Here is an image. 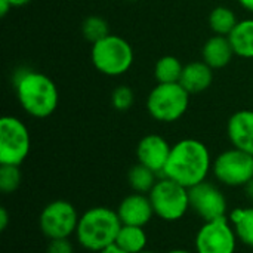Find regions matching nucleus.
Segmentation results:
<instances>
[{"instance_id":"nucleus-1","label":"nucleus","mask_w":253,"mask_h":253,"mask_svg":"<svg viewBox=\"0 0 253 253\" xmlns=\"http://www.w3.org/2000/svg\"><path fill=\"white\" fill-rule=\"evenodd\" d=\"M212 165L213 160L206 144L194 138H185L172 145L170 156L162 176H166L190 190L208 179L212 172Z\"/></svg>"},{"instance_id":"nucleus-2","label":"nucleus","mask_w":253,"mask_h":253,"mask_svg":"<svg viewBox=\"0 0 253 253\" xmlns=\"http://www.w3.org/2000/svg\"><path fill=\"white\" fill-rule=\"evenodd\" d=\"M13 82L18 102L28 116L46 119L55 113L59 104V92L49 76L22 68L15 74Z\"/></svg>"},{"instance_id":"nucleus-3","label":"nucleus","mask_w":253,"mask_h":253,"mask_svg":"<svg viewBox=\"0 0 253 253\" xmlns=\"http://www.w3.org/2000/svg\"><path fill=\"white\" fill-rule=\"evenodd\" d=\"M122 225L116 209L95 206L80 215L74 237L87 252L99 253L111 245H116Z\"/></svg>"},{"instance_id":"nucleus-4","label":"nucleus","mask_w":253,"mask_h":253,"mask_svg":"<svg viewBox=\"0 0 253 253\" xmlns=\"http://www.w3.org/2000/svg\"><path fill=\"white\" fill-rule=\"evenodd\" d=\"M90 59L93 67L104 76L119 77L126 74L133 65V47L130 43L116 34H108L92 44Z\"/></svg>"},{"instance_id":"nucleus-5","label":"nucleus","mask_w":253,"mask_h":253,"mask_svg":"<svg viewBox=\"0 0 253 253\" xmlns=\"http://www.w3.org/2000/svg\"><path fill=\"white\" fill-rule=\"evenodd\" d=\"M154 215L165 222L181 221L190 208V190L166 176H160L148 194Z\"/></svg>"},{"instance_id":"nucleus-6","label":"nucleus","mask_w":253,"mask_h":253,"mask_svg":"<svg viewBox=\"0 0 253 253\" xmlns=\"http://www.w3.org/2000/svg\"><path fill=\"white\" fill-rule=\"evenodd\" d=\"M190 107V93L181 83H157L147 98L148 114L160 123L178 122Z\"/></svg>"},{"instance_id":"nucleus-7","label":"nucleus","mask_w":253,"mask_h":253,"mask_svg":"<svg viewBox=\"0 0 253 253\" xmlns=\"http://www.w3.org/2000/svg\"><path fill=\"white\" fill-rule=\"evenodd\" d=\"M212 173L224 187L243 188L253 179V156L234 147L225 150L215 157Z\"/></svg>"},{"instance_id":"nucleus-8","label":"nucleus","mask_w":253,"mask_h":253,"mask_svg":"<svg viewBox=\"0 0 253 253\" xmlns=\"http://www.w3.org/2000/svg\"><path fill=\"white\" fill-rule=\"evenodd\" d=\"M31 138L27 125L15 117L0 119V165L21 166L30 154Z\"/></svg>"},{"instance_id":"nucleus-9","label":"nucleus","mask_w":253,"mask_h":253,"mask_svg":"<svg viewBox=\"0 0 253 253\" xmlns=\"http://www.w3.org/2000/svg\"><path fill=\"white\" fill-rule=\"evenodd\" d=\"M80 215L76 206L67 200L47 203L39 216V227L47 240L70 239L76 234Z\"/></svg>"},{"instance_id":"nucleus-10","label":"nucleus","mask_w":253,"mask_h":253,"mask_svg":"<svg viewBox=\"0 0 253 253\" xmlns=\"http://www.w3.org/2000/svg\"><path fill=\"white\" fill-rule=\"evenodd\" d=\"M239 239L228 216L206 221L194 237L196 253H236Z\"/></svg>"},{"instance_id":"nucleus-11","label":"nucleus","mask_w":253,"mask_h":253,"mask_svg":"<svg viewBox=\"0 0 253 253\" xmlns=\"http://www.w3.org/2000/svg\"><path fill=\"white\" fill-rule=\"evenodd\" d=\"M190 208L203 222L228 216V200L224 191L208 179L190 188Z\"/></svg>"},{"instance_id":"nucleus-12","label":"nucleus","mask_w":253,"mask_h":253,"mask_svg":"<svg viewBox=\"0 0 253 253\" xmlns=\"http://www.w3.org/2000/svg\"><path fill=\"white\" fill-rule=\"evenodd\" d=\"M170 150L172 145L166 138L157 133H150L139 139L136 145V160L162 176L170 156Z\"/></svg>"},{"instance_id":"nucleus-13","label":"nucleus","mask_w":253,"mask_h":253,"mask_svg":"<svg viewBox=\"0 0 253 253\" xmlns=\"http://www.w3.org/2000/svg\"><path fill=\"white\" fill-rule=\"evenodd\" d=\"M117 215L123 225L145 227L156 216L148 194L130 193L117 206Z\"/></svg>"},{"instance_id":"nucleus-14","label":"nucleus","mask_w":253,"mask_h":253,"mask_svg":"<svg viewBox=\"0 0 253 253\" xmlns=\"http://www.w3.org/2000/svg\"><path fill=\"white\" fill-rule=\"evenodd\" d=\"M227 135L234 148L253 156V111H236L227 123Z\"/></svg>"},{"instance_id":"nucleus-15","label":"nucleus","mask_w":253,"mask_h":253,"mask_svg":"<svg viewBox=\"0 0 253 253\" xmlns=\"http://www.w3.org/2000/svg\"><path fill=\"white\" fill-rule=\"evenodd\" d=\"M179 83L190 95L202 93L213 83V68H211L205 61L190 62L184 65Z\"/></svg>"},{"instance_id":"nucleus-16","label":"nucleus","mask_w":253,"mask_h":253,"mask_svg":"<svg viewBox=\"0 0 253 253\" xmlns=\"http://www.w3.org/2000/svg\"><path fill=\"white\" fill-rule=\"evenodd\" d=\"M234 50L231 46V42L227 36H212L206 40V43L202 47V58L203 61L213 70H219L227 67L233 56Z\"/></svg>"},{"instance_id":"nucleus-17","label":"nucleus","mask_w":253,"mask_h":253,"mask_svg":"<svg viewBox=\"0 0 253 253\" xmlns=\"http://www.w3.org/2000/svg\"><path fill=\"white\" fill-rule=\"evenodd\" d=\"M233 50L237 56L245 59L253 58V18H246L237 22L228 36Z\"/></svg>"},{"instance_id":"nucleus-18","label":"nucleus","mask_w":253,"mask_h":253,"mask_svg":"<svg viewBox=\"0 0 253 253\" xmlns=\"http://www.w3.org/2000/svg\"><path fill=\"white\" fill-rule=\"evenodd\" d=\"M239 242L253 249V206L236 208L228 213Z\"/></svg>"},{"instance_id":"nucleus-19","label":"nucleus","mask_w":253,"mask_h":253,"mask_svg":"<svg viewBox=\"0 0 253 253\" xmlns=\"http://www.w3.org/2000/svg\"><path fill=\"white\" fill-rule=\"evenodd\" d=\"M116 245L127 253L144 252L148 246V236L145 227L135 225H122Z\"/></svg>"},{"instance_id":"nucleus-20","label":"nucleus","mask_w":253,"mask_h":253,"mask_svg":"<svg viewBox=\"0 0 253 253\" xmlns=\"http://www.w3.org/2000/svg\"><path fill=\"white\" fill-rule=\"evenodd\" d=\"M159 176L160 175H157L154 170L148 169L141 163H136L127 172V182L133 193L150 194V191L159 181Z\"/></svg>"},{"instance_id":"nucleus-21","label":"nucleus","mask_w":253,"mask_h":253,"mask_svg":"<svg viewBox=\"0 0 253 253\" xmlns=\"http://www.w3.org/2000/svg\"><path fill=\"white\" fill-rule=\"evenodd\" d=\"M184 65L173 55H165L154 65V77L157 83H179Z\"/></svg>"},{"instance_id":"nucleus-22","label":"nucleus","mask_w":253,"mask_h":253,"mask_svg":"<svg viewBox=\"0 0 253 253\" xmlns=\"http://www.w3.org/2000/svg\"><path fill=\"white\" fill-rule=\"evenodd\" d=\"M239 19L233 9L227 6H218L209 13V27L213 34L218 36H230L234 27L237 25Z\"/></svg>"},{"instance_id":"nucleus-23","label":"nucleus","mask_w":253,"mask_h":253,"mask_svg":"<svg viewBox=\"0 0 253 253\" xmlns=\"http://www.w3.org/2000/svg\"><path fill=\"white\" fill-rule=\"evenodd\" d=\"M82 33H83V37L90 42L92 44L102 40L104 37H107L110 33V27H108V22L101 18V16H96V15H90L87 16L83 24H82Z\"/></svg>"},{"instance_id":"nucleus-24","label":"nucleus","mask_w":253,"mask_h":253,"mask_svg":"<svg viewBox=\"0 0 253 253\" xmlns=\"http://www.w3.org/2000/svg\"><path fill=\"white\" fill-rule=\"evenodd\" d=\"M22 182V173L19 166L0 165V191L10 194L19 188Z\"/></svg>"},{"instance_id":"nucleus-25","label":"nucleus","mask_w":253,"mask_h":253,"mask_svg":"<svg viewBox=\"0 0 253 253\" xmlns=\"http://www.w3.org/2000/svg\"><path fill=\"white\" fill-rule=\"evenodd\" d=\"M135 101L133 90L129 86H117L111 93V104L117 111H127Z\"/></svg>"},{"instance_id":"nucleus-26","label":"nucleus","mask_w":253,"mask_h":253,"mask_svg":"<svg viewBox=\"0 0 253 253\" xmlns=\"http://www.w3.org/2000/svg\"><path fill=\"white\" fill-rule=\"evenodd\" d=\"M46 253H74V245L70 239L49 240Z\"/></svg>"},{"instance_id":"nucleus-27","label":"nucleus","mask_w":253,"mask_h":253,"mask_svg":"<svg viewBox=\"0 0 253 253\" xmlns=\"http://www.w3.org/2000/svg\"><path fill=\"white\" fill-rule=\"evenodd\" d=\"M7 224H9V213L6 208H1L0 209V230L4 231L7 228Z\"/></svg>"},{"instance_id":"nucleus-28","label":"nucleus","mask_w":253,"mask_h":253,"mask_svg":"<svg viewBox=\"0 0 253 253\" xmlns=\"http://www.w3.org/2000/svg\"><path fill=\"white\" fill-rule=\"evenodd\" d=\"M243 190H245V194H246L248 200L253 203V179L252 181H249V182L243 187Z\"/></svg>"},{"instance_id":"nucleus-29","label":"nucleus","mask_w":253,"mask_h":253,"mask_svg":"<svg viewBox=\"0 0 253 253\" xmlns=\"http://www.w3.org/2000/svg\"><path fill=\"white\" fill-rule=\"evenodd\" d=\"M10 7H12V4H10L9 0H0V15L1 16H4L9 12Z\"/></svg>"},{"instance_id":"nucleus-30","label":"nucleus","mask_w":253,"mask_h":253,"mask_svg":"<svg viewBox=\"0 0 253 253\" xmlns=\"http://www.w3.org/2000/svg\"><path fill=\"white\" fill-rule=\"evenodd\" d=\"M99 253H127V252H125L123 249H120L117 245H111L110 248H107V249L101 251Z\"/></svg>"},{"instance_id":"nucleus-31","label":"nucleus","mask_w":253,"mask_h":253,"mask_svg":"<svg viewBox=\"0 0 253 253\" xmlns=\"http://www.w3.org/2000/svg\"><path fill=\"white\" fill-rule=\"evenodd\" d=\"M239 3H240L242 7H245L246 10L253 12V0H239Z\"/></svg>"},{"instance_id":"nucleus-32","label":"nucleus","mask_w":253,"mask_h":253,"mask_svg":"<svg viewBox=\"0 0 253 253\" xmlns=\"http://www.w3.org/2000/svg\"><path fill=\"white\" fill-rule=\"evenodd\" d=\"M9 1H10L12 7H19V6H25V4H28L31 0H9Z\"/></svg>"},{"instance_id":"nucleus-33","label":"nucleus","mask_w":253,"mask_h":253,"mask_svg":"<svg viewBox=\"0 0 253 253\" xmlns=\"http://www.w3.org/2000/svg\"><path fill=\"white\" fill-rule=\"evenodd\" d=\"M166 253H196V252H191V251H187V249H172V251H168Z\"/></svg>"},{"instance_id":"nucleus-34","label":"nucleus","mask_w":253,"mask_h":253,"mask_svg":"<svg viewBox=\"0 0 253 253\" xmlns=\"http://www.w3.org/2000/svg\"><path fill=\"white\" fill-rule=\"evenodd\" d=\"M141 253H156V252H153V251H148V249H145L144 252H141Z\"/></svg>"},{"instance_id":"nucleus-35","label":"nucleus","mask_w":253,"mask_h":253,"mask_svg":"<svg viewBox=\"0 0 253 253\" xmlns=\"http://www.w3.org/2000/svg\"><path fill=\"white\" fill-rule=\"evenodd\" d=\"M129 1H139V0H129Z\"/></svg>"}]
</instances>
